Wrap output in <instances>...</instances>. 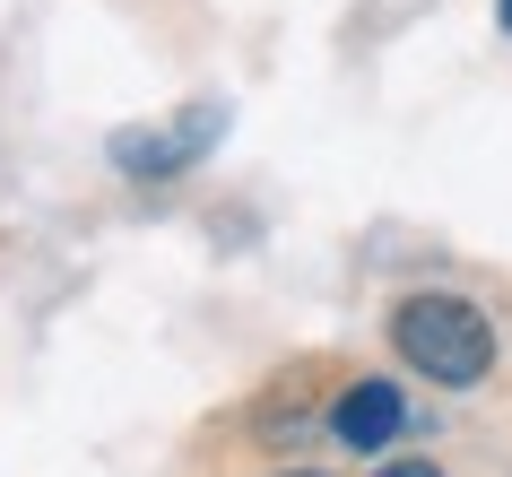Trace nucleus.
<instances>
[{"instance_id":"obj_3","label":"nucleus","mask_w":512,"mask_h":477,"mask_svg":"<svg viewBox=\"0 0 512 477\" xmlns=\"http://www.w3.org/2000/svg\"><path fill=\"white\" fill-rule=\"evenodd\" d=\"M400 425H408V391L382 382V373H356V382H339V399H330V434L348 451H365V460L400 443Z\"/></svg>"},{"instance_id":"obj_6","label":"nucleus","mask_w":512,"mask_h":477,"mask_svg":"<svg viewBox=\"0 0 512 477\" xmlns=\"http://www.w3.org/2000/svg\"><path fill=\"white\" fill-rule=\"evenodd\" d=\"M278 477H330V469H278Z\"/></svg>"},{"instance_id":"obj_2","label":"nucleus","mask_w":512,"mask_h":477,"mask_svg":"<svg viewBox=\"0 0 512 477\" xmlns=\"http://www.w3.org/2000/svg\"><path fill=\"white\" fill-rule=\"evenodd\" d=\"M217 139H226V105L200 96V105L165 113V122H131V131H113L105 157H113V174H131V183H165V174H191Z\"/></svg>"},{"instance_id":"obj_1","label":"nucleus","mask_w":512,"mask_h":477,"mask_svg":"<svg viewBox=\"0 0 512 477\" xmlns=\"http://www.w3.org/2000/svg\"><path fill=\"white\" fill-rule=\"evenodd\" d=\"M391 347H400V365L417 382H434V391H478L486 373H495V321H486V304L443 295V287L391 304Z\"/></svg>"},{"instance_id":"obj_4","label":"nucleus","mask_w":512,"mask_h":477,"mask_svg":"<svg viewBox=\"0 0 512 477\" xmlns=\"http://www.w3.org/2000/svg\"><path fill=\"white\" fill-rule=\"evenodd\" d=\"M374 477H443V469H434V460H382Z\"/></svg>"},{"instance_id":"obj_5","label":"nucleus","mask_w":512,"mask_h":477,"mask_svg":"<svg viewBox=\"0 0 512 477\" xmlns=\"http://www.w3.org/2000/svg\"><path fill=\"white\" fill-rule=\"evenodd\" d=\"M495 27H504V35H512V0H495Z\"/></svg>"}]
</instances>
